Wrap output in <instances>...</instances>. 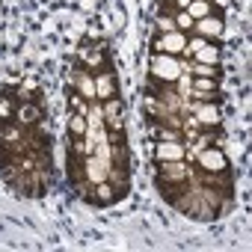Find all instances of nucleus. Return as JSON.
Listing matches in <instances>:
<instances>
[{
    "label": "nucleus",
    "mask_w": 252,
    "mask_h": 252,
    "mask_svg": "<svg viewBox=\"0 0 252 252\" xmlns=\"http://www.w3.org/2000/svg\"><path fill=\"white\" fill-rule=\"evenodd\" d=\"M196 166L205 169V172H222V169H228V158H225L222 149H217V146H205V149H199Z\"/></svg>",
    "instance_id": "7ed1b4c3"
},
{
    "label": "nucleus",
    "mask_w": 252,
    "mask_h": 252,
    "mask_svg": "<svg viewBox=\"0 0 252 252\" xmlns=\"http://www.w3.org/2000/svg\"><path fill=\"white\" fill-rule=\"evenodd\" d=\"M122 110H125V104H122V98H107L104 101V116H122Z\"/></svg>",
    "instance_id": "aec40b11"
},
{
    "label": "nucleus",
    "mask_w": 252,
    "mask_h": 252,
    "mask_svg": "<svg viewBox=\"0 0 252 252\" xmlns=\"http://www.w3.org/2000/svg\"><path fill=\"white\" fill-rule=\"evenodd\" d=\"M83 172H86V181H89V184L107 181V166H104L95 155H86V158H83Z\"/></svg>",
    "instance_id": "4468645a"
},
{
    "label": "nucleus",
    "mask_w": 252,
    "mask_h": 252,
    "mask_svg": "<svg viewBox=\"0 0 252 252\" xmlns=\"http://www.w3.org/2000/svg\"><path fill=\"white\" fill-rule=\"evenodd\" d=\"M107 143L110 146H125V128L122 131H107Z\"/></svg>",
    "instance_id": "b1692460"
},
{
    "label": "nucleus",
    "mask_w": 252,
    "mask_h": 252,
    "mask_svg": "<svg viewBox=\"0 0 252 252\" xmlns=\"http://www.w3.org/2000/svg\"><path fill=\"white\" fill-rule=\"evenodd\" d=\"M193 30H196L199 36H205V39H217V36L222 33V15H208V18H199V21L193 24Z\"/></svg>",
    "instance_id": "ddd939ff"
},
{
    "label": "nucleus",
    "mask_w": 252,
    "mask_h": 252,
    "mask_svg": "<svg viewBox=\"0 0 252 252\" xmlns=\"http://www.w3.org/2000/svg\"><path fill=\"white\" fill-rule=\"evenodd\" d=\"M184 12H187L193 21H199V18L214 15V3H211V0H187V3H184Z\"/></svg>",
    "instance_id": "dca6fc26"
},
{
    "label": "nucleus",
    "mask_w": 252,
    "mask_h": 252,
    "mask_svg": "<svg viewBox=\"0 0 252 252\" xmlns=\"http://www.w3.org/2000/svg\"><path fill=\"white\" fill-rule=\"evenodd\" d=\"M155 184H158V190H160V196L169 202V205H175L178 199H181V193L190 187L187 181H166V178H155Z\"/></svg>",
    "instance_id": "9b49d317"
},
{
    "label": "nucleus",
    "mask_w": 252,
    "mask_h": 252,
    "mask_svg": "<svg viewBox=\"0 0 252 252\" xmlns=\"http://www.w3.org/2000/svg\"><path fill=\"white\" fill-rule=\"evenodd\" d=\"M71 107H74V113H80V116H86V113H89V101H86L83 95H77V92L71 95Z\"/></svg>",
    "instance_id": "5701e85b"
},
{
    "label": "nucleus",
    "mask_w": 252,
    "mask_h": 252,
    "mask_svg": "<svg viewBox=\"0 0 252 252\" xmlns=\"http://www.w3.org/2000/svg\"><path fill=\"white\" fill-rule=\"evenodd\" d=\"M149 74L158 83H175L181 77V63H178V57H169V54H152Z\"/></svg>",
    "instance_id": "f257e3e1"
},
{
    "label": "nucleus",
    "mask_w": 252,
    "mask_h": 252,
    "mask_svg": "<svg viewBox=\"0 0 252 252\" xmlns=\"http://www.w3.org/2000/svg\"><path fill=\"white\" fill-rule=\"evenodd\" d=\"M199 199L220 217L222 214V208H225V199H228V193H222V190H217V187H199Z\"/></svg>",
    "instance_id": "f8f14e48"
},
{
    "label": "nucleus",
    "mask_w": 252,
    "mask_h": 252,
    "mask_svg": "<svg viewBox=\"0 0 252 252\" xmlns=\"http://www.w3.org/2000/svg\"><path fill=\"white\" fill-rule=\"evenodd\" d=\"M187 158V149L178 143V140H158L155 143V160H184Z\"/></svg>",
    "instance_id": "423d86ee"
},
{
    "label": "nucleus",
    "mask_w": 252,
    "mask_h": 252,
    "mask_svg": "<svg viewBox=\"0 0 252 252\" xmlns=\"http://www.w3.org/2000/svg\"><path fill=\"white\" fill-rule=\"evenodd\" d=\"M95 95H98V101H107V98L116 95V74H113V68L95 74Z\"/></svg>",
    "instance_id": "9d476101"
},
{
    "label": "nucleus",
    "mask_w": 252,
    "mask_h": 252,
    "mask_svg": "<svg viewBox=\"0 0 252 252\" xmlns=\"http://www.w3.org/2000/svg\"><path fill=\"white\" fill-rule=\"evenodd\" d=\"M193 74H196V77H217V65L196 63V65H193Z\"/></svg>",
    "instance_id": "4be33fe9"
},
{
    "label": "nucleus",
    "mask_w": 252,
    "mask_h": 252,
    "mask_svg": "<svg viewBox=\"0 0 252 252\" xmlns=\"http://www.w3.org/2000/svg\"><path fill=\"white\" fill-rule=\"evenodd\" d=\"M187 166L184 160H160L158 163V178H166V181H190L187 178Z\"/></svg>",
    "instance_id": "1a4fd4ad"
},
{
    "label": "nucleus",
    "mask_w": 252,
    "mask_h": 252,
    "mask_svg": "<svg viewBox=\"0 0 252 252\" xmlns=\"http://www.w3.org/2000/svg\"><path fill=\"white\" fill-rule=\"evenodd\" d=\"M86 128H89L86 116H80V113H71V119H68V137H71V140H77V137H86Z\"/></svg>",
    "instance_id": "a211bd4d"
},
{
    "label": "nucleus",
    "mask_w": 252,
    "mask_h": 252,
    "mask_svg": "<svg viewBox=\"0 0 252 252\" xmlns=\"http://www.w3.org/2000/svg\"><path fill=\"white\" fill-rule=\"evenodd\" d=\"M184 48H187V33H181V30L160 33V36L152 42V51H155V54H169V57L184 54Z\"/></svg>",
    "instance_id": "f03ea898"
},
{
    "label": "nucleus",
    "mask_w": 252,
    "mask_h": 252,
    "mask_svg": "<svg viewBox=\"0 0 252 252\" xmlns=\"http://www.w3.org/2000/svg\"><path fill=\"white\" fill-rule=\"evenodd\" d=\"M193 24H196V21H193V18L184 12V9H178V12H175V30L187 33V30H193Z\"/></svg>",
    "instance_id": "6ab92c4d"
},
{
    "label": "nucleus",
    "mask_w": 252,
    "mask_h": 252,
    "mask_svg": "<svg viewBox=\"0 0 252 252\" xmlns=\"http://www.w3.org/2000/svg\"><path fill=\"white\" fill-rule=\"evenodd\" d=\"M12 110H15V101H0V116H12Z\"/></svg>",
    "instance_id": "393cba45"
},
{
    "label": "nucleus",
    "mask_w": 252,
    "mask_h": 252,
    "mask_svg": "<svg viewBox=\"0 0 252 252\" xmlns=\"http://www.w3.org/2000/svg\"><path fill=\"white\" fill-rule=\"evenodd\" d=\"M71 83H74L77 95H83L89 104H95V101H98V95H95V74H89L86 68H77V71L71 74Z\"/></svg>",
    "instance_id": "0eeeda50"
},
{
    "label": "nucleus",
    "mask_w": 252,
    "mask_h": 252,
    "mask_svg": "<svg viewBox=\"0 0 252 252\" xmlns=\"http://www.w3.org/2000/svg\"><path fill=\"white\" fill-rule=\"evenodd\" d=\"M95 187V196H92V202L95 205H113V202H119L122 196H119V190L110 184V181H98V184H92Z\"/></svg>",
    "instance_id": "2eb2a0df"
},
{
    "label": "nucleus",
    "mask_w": 252,
    "mask_h": 252,
    "mask_svg": "<svg viewBox=\"0 0 252 252\" xmlns=\"http://www.w3.org/2000/svg\"><path fill=\"white\" fill-rule=\"evenodd\" d=\"M193 57H196V63H205V65H217V63H220V48L205 42V45H202V48H199Z\"/></svg>",
    "instance_id": "f3484780"
},
{
    "label": "nucleus",
    "mask_w": 252,
    "mask_h": 252,
    "mask_svg": "<svg viewBox=\"0 0 252 252\" xmlns=\"http://www.w3.org/2000/svg\"><path fill=\"white\" fill-rule=\"evenodd\" d=\"M193 119L202 125V131H217L220 128V107L217 104H199L193 110Z\"/></svg>",
    "instance_id": "6e6552de"
},
{
    "label": "nucleus",
    "mask_w": 252,
    "mask_h": 252,
    "mask_svg": "<svg viewBox=\"0 0 252 252\" xmlns=\"http://www.w3.org/2000/svg\"><path fill=\"white\" fill-rule=\"evenodd\" d=\"M158 30L160 33H169V30H175V15H158Z\"/></svg>",
    "instance_id": "412c9836"
},
{
    "label": "nucleus",
    "mask_w": 252,
    "mask_h": 252,
    "mask_svg": "<svg viewBox=\"0 0 252 252\" xmlns=\"http://www.w3.org/2000/svg\"><path fill=\"white\" fill-rule=\"evenodd\" d=\"M77 57H80V63L86 65V71H89V74H98V71H107V68H110L107 54H104V51H98V48H80V51H77Z\"/></svg>",
    "instance_id": "39448f33"
},
{
    "label": "nucleus",
    "mask_w": 252,
    "mask_h": 252,
    "mask_svg": "<svg viewBox=\"0 0 252 252\" xmlns=\"http://www.w3.org/2000/svg\"><path fill=\"white\" fill-rule=\"evenodd\" d=\"M12 119L21 125V128H33L36 122L45 119V113H42V104L39 101H18L15 110H12Z\"/></svg>",
    "instance_id": "20e7f679"
}]
</instances>
